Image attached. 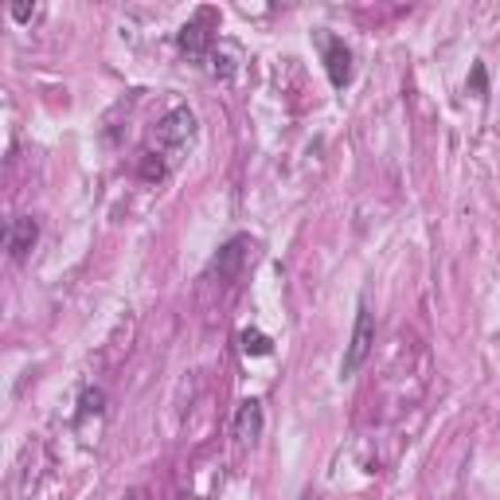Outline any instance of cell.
Returning a JSON list of instances; mask_svg holds the SVG:
<instances>
[{
	"instance_id": "2",
	"label": "cell",
	"mask_w": 500,
	"mask_h": 500,
	"mask_svg": "<svg viewBox=\"0 0 500 500\" xmlns=\"http://www.w3.org/2000/svg\"><path fill=\"white\" fill-rule=\"evenodd\" d=\"M372 344H375V317H372V309L360 301V309H356L352 341H348L344 360H341V380H352V375L360 372L364 360H367V352H372Z\"/></svg>"
},
{
	"instance_id": "1",
	"label": "cell",
	"mask_w": 500,
	"mask_h": 500,
	"mask_svg": "<svg viewBox=\"0 0 500 500\" xmlns=\"http://www.w3.org/2000/svg\"><path fill=\"white\" fill-rule=\"evenodd\" d=\"M215 32H219V12L215 8H200L184 27H181V47L192 55L196 63H207V55L215 51Z\"/></svg>"
},
{
	"instance_id": "4",
	"label": "cell",
	"mask_w": 500,
	"mask_h": 500,
	"mask_svg": "<svg viewBox=\"0 0 500 500\" xmlns=\"http://www.w3.org/2000/svg\"><path fill=\"white\" fill-rule=\"evenodd\" d=\"M317 43H320V55H325V71H328V82L336 90H344L352 82V47H348L341 35L333 32H317Z\"/></svg>"
},
{
	"instance_id": "7",
	"label": "cell",
	"mask_w": 500,
	"mask_h": 500,
	"mask_svg": "<svg viewBox=\"0 0 500 500\" xmlns=\"http://www.w3.org/2000/svg\"><path fill=\"white\" fill-rule=\"evenodd\" d=\"M231 434H235V442H242V446H250V442L262 434V403L258 399H242L239 403L235 422H231Z\"/></svg>"
},
{
	"instance_id": "8",
	"label": "cell",
	"mask_w": 500,
	"mask_h": 500,
	"mask_svg": "<svg viewBox=\"0 0 500 500\" xmlns=\"http://www.w3.org/2000/svg\"><path fill=\"white\" fill-rule=\"evenodd\" d=\"M239 341H242V352H247V356H270L273 352V341L266 333H258V328H247Z\"/></svg>"
},
{
	"instance_id": "12",
	"label": "cell",
	"mask_w": 500,
	"mask_h": 500,
	"mask_svg": "<svg viewBox=\"0 0 500 500\" xmlns=\"http://www.w3.org/2000/svg\"><path fill=\"white\" fill-rule=\"evenodd\" d=\"M126 500H153V496H149V488H129Z\"/></svg>"
},
{
	"instance_id": "11",
	"label": "cell",
	"mask_w": 500,
	"mask_h": 500,
	"mask_svg": "<svg viewBox=\"0 0 500 500\" xmlns=\"http://www.w3.org/2000/svg\"><path fill=\"white\" fill-rule=\"evenodd\" d=\"M35 16V4H12V20L16 24H27Z\"/></svg>"
},
{
	"instance_id": "13",
	"label": "cell",
	"mask_w": 500,
	"mask_h": 500,
	"mask_svg": "<svg viewBox=\"0 0 500 500\" xmlns=\"http://www.w3.org/2000/svg\"><path fill=\"white\" fill-rule=\"evenodd\" d=\"M301 500H320V496L313 493V488H309V493H301Z\"/></svg>"
},
{
	"instance_id": "9",
	"label": "cell",
	"mask_w": 500,
	"mask_h": 500,
	"mask_svg": "<svg viewBox=\"0 0 500 500\" xmlns=\"http://www.w3.org/2000/svg\"><path fill=\"white\" fill-rule=\"evenodd\" d=\"M102 407H106V391H102V387H87V391H82L79 419H87V414H102Z\"/></svg>"
},
{
	"instance_id": "10",
	"label": "cell",
	"mask_w": 500,
	"mask_h": 500,
	"mask_svg": "<svg viewBox=\"0 0 500 500\" xmlns=\"http://www.w3.org/2000/svg\"><path fill=\"white\" fill-rule=\"evenodd\" d=\"M469 87H473L477 98L488 94V74H485V63H473V74H469Z\"/></svg>"
},
{
	"instance_id": "6",
	"label": "cell",
	"mask_w": 500,
	"mask_h": 500,
	"mask_svg": "<svg viewBox=\"0 0 500 500\" xmlns=\"http://www.w3.org/2000/svg\"><path fill=\"white\" fill-rule=\"evenodd\" d=\"M35 242H40V223H35L32 215L12 219V227H8V254H12V262H24Z\"/></svg>"
},
{
	"instance_id": "5",
	"label": "cell",
	"mask_w": 500,
	"mask_h": 500,
	"mask_svg": "<svg viewBox=\"0 0 500 500\" xmlns=\"http://www.w3.org/2000/svg\"><path fill=\"white\" fill-rule=\"evenodd\" d=\"M250 235H235V239H227L219 247V254H215V262H212V270L219 273V281H235L242 273V266H247V258H250Z\"/></svg>"
},
{
	"instance_id": "3",
	"label": "cell",
	"mask_w": 500,
	"mask_h": 500,
	"mask_svg": "<svg viewBox=\"0 0 500 500\" xmlns=\"http://www.w3.org/2000/svg\"><path fill=\"white\" fill-rule=\"evenodd\" d=\"M196 134V114L188 106H176V110H168L165 118L157 121V153L165 157V153H181V149L192 141Z\"/></svg>"
}]
</instances>
